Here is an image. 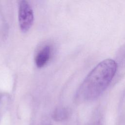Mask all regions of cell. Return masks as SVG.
I'll return each mask as SVG.
<instances>
[{
  "label": "cell",
  "instance_id": "obj_1",
  "mask_svg": "<svg viewBox=\"0 0 125 125\" xmlns=\"http://www.w3.org/2000/svg\"><path fill=\"white\" fill-rule=\"evenodd\" d=\"M115 61L107 59L100 62L89 73L78 90L77 96L85 101H93L108 87L117 72Z\"/></svg>",
  "mask_w": 125,
  "mask_h": 125
},
{
  "label": "cell",
  "instance_id": "obj_2",
  "mask_svg": "<svg viewBox=\"0 0 125 125\" xmlns=\"http://www.w3.org/2000/svg\"><path fill=\"white\" fill-rule=\"evenodd\" d=\"M18 20L20 29L26 32L33 25L34 13L30 4L26 0H21L19 4Z\"/></svg>",
  "mask_w": 125,
  "mask_h": 125
},
{
  "label": "cell",
  "instance_id": "obj_3",
  "mask_svg": "<svg viewBox=\"0 0 125 125\" xmlns=\"http://www.w3.org/2000/svg\"><path fill=\"white\" fill-rule=\"evenodd\" d=\"M51 55V47L49 45L44 46L38 53L35 58V63L37 67L44 66L48 61Z\"/></svg>",
  "mask_w": 125,
  "mask_h": 125
},
{
  "label": "cell",
  "instance_id": "obj_4",
  "mask_svg": "<svg viewBox=\"0 0 125 125\" xmlns=\"http://www.w3.org/2000/svg\"><path fill=\"white\" fill-rule=\"evenodd\" d=\"M69 116V111L65 108L56 109L52 114V118L56 122H62L66 120Z\"/></svg>",
  "mask_w": 125,
  "mask_h": 125
},
{
  "label": "cell",
  "instance_id": "obj_5",
  "mask_svg": "<svg viewBox=\"0 0 125 125\" xmlns=\"http://www.w3.org/2000/svg\"><path fill=\"white\" fill-rule=\"evenodd\" d=\"M45 125H50V124H46Z\"/></svg>",
  "mask_w": 125,
  "mask_h": 125
}]
</instances>
